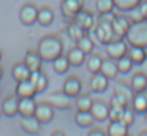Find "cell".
<instances>
[{
	"label": "cell",
	"instance_id": "obj_1",
	"mask_svg": "<svg viewBox=\"0 0 147 136\" xmlns=\"http://www.w3.org/2000/svg\"><path fill=\"white\" fill-rule=\"evenodd\" d=\"M38 54L43 62H52L60 54H63V43L57 35H45L38 43Z\"/></svg>",
	"mask_w": 147,
	"mask_h": 136
},
{
	"label": "cell",
	"instance_id": "obj_2",
	"mask_svg": "<svg viewBox=\"0 0 147 136\" xmlns=\"http://www.w3.org/2000/svg\"><path fill=\"white\" fill-rule=\"evenodd\" d=\"M123 38L130 46L147 47V19L131 21Z\"/></svg>",
	"mask_w": 147,
	"mask_h": 136
},
{
	"label": "cell",
	"instance_id": "obj_3",
	"mask_svg": "<svg viewBox=\"0 0 147 136\" xmlns=\"http://www.w3.org/2000/svg\"><path fill=\"white\" fill-rule=\"evenodd\" d=\"M127 51H128V46L123 38H112L109 43H106V54H108V57H111L114 60L125 55Z\"/></svg>",
	"mask_w": 147,
	"mask_h": 136
},
{
	"label": "cell",
	"instance_id": "obj_4",
	"mask_svg": "<svg viewBox=\"0 0 147 136\" xmlns=\"http://www.w3.org/2000/svg\"><path fill=\"white\" fill-rule=\"evenodd\" d=\"M45 101H48L54 109H62V111H67L70 109L71 106V97L67 95L63 90H57V92H52Z\"/></svg>",
	"mask_w": 147,
	"mask_h": 136
},
{
	"label": "cell",
	"instance_id": "obj_5",
	"mask_svg": "<svg viewBox=\"0 0 147 136\" xmlns=\"http://www.w3.org/2000/svg\"><path fill=\"white\" fill-rule=\"evenodd\" d=\"M93 32H95V35H96V40H98L100 43H103V44L109 43L112 38H115L114 32H112L111 22H106V21L96 19V24H95V27H93Z\"/></svg>",
	"mask_w": 147,
	"mask_h": 136
},
{
	"label": "cell",
	"instance_id": "obj_6",
	"mask_svg": "<svg viewBox=\"0 0 147 136\" xmlns=\"http://www.w3.org/2000/svg\"><path fill=\"white\" fill-rule=\"evenodd\" d=\"M84 8V3L82 0H63L60 5V9H62V16L63 19H67L68 22L73 21L74 16Z\"/></svg>",
	"mask_w": 147,
	"mask_h": 136
},
{
	"label": "cell",
	"instance_id": "obj_7",
	"mask_svg": "<svg viewBox=\"0 0 147 136\" xmlns=\"http://www.w3.org/2000/svg\"><path fill=\"white\" fill-rule=\"evenodd\" d=\"M130 24H131V19L128 18V16H125L123 13L115 14L114 21L111 22L114 37L115 38H123L125 33H127V30H128V27H130Z\"/></svg>",
	"mask_w": 147,
	"mask_h": 136
},
{
	"label": "cell",
	"instance_id": "obj_8",
	"mask_svg": "<svg viewBox=\"0 0 147 136\" xmlns=\"http://www.w3.org/2000/svg\"><path fill=\"white\" fill-rule=\"evenodd\" d=\"M19 19L24 25H33L38 19V6L35 3H26L19 11Z\"/></svg>",
	"mask_w": 147,
	"mask_h": 136
},
{
	"label": "cell",
	"instance_id": "obj_9",
	"mask_svg": "<svg viewBox=\"0 0 147 136\" xmlns=\"http://www.w3.org/2000/svg\"><path fill=\"white\" fill-rule=\"evenodd\" d=\"M33 116L40 120V123H49L54 119V108L48 103V101H41V103H36L35 108V114Z\"/></svg>",
	"mask_w": 147,
	"mask_h": 136
},
{
	"label": "cell",
	"instance_id": "obj_10",
	"mask_svg": "<svg viewBox=\"0 0 147 136\" xmlns=\"http://www.w3.org/2000/svg\"><path fill=\"white\" fill-rule=\"evenodd\" d=\"M90 114L96 122H105L109 117V104L105 100H93L90 106Z\"/></svg>",
	"mask_w": 147,
	"mask_h": 136
},
{
	"label": "cell",
	"instance_id": "obj_11",
	"mask_svg": "<svg viewBox=\"0 0 147 136\" xmlns=\"http://www.w3.org/2000/svg\"><path fill=\"white\" fill-rule=\"evenodd\" d=\"M74 22H76L79 27H82L86 32H89V30H92L93 27H95V24H96V19H95V16L92 14L90 11H87V9H81L79 13H78L76 16H74V19H73Z\"/></svg>",
	"mask_w": 147,
	"mask_h": 136
},
{
	"label": "cell",
	"instance_id": "obj_12",
	"mask_svg": "<svg viewBox=\"0 0 147 136\" xmlns=\"http://www.w3.org/2000/svg\"><path fill=\"white\" fill-rule=\"evenodd\" d=\"M81 89H82V82H81V79L78 78V76L71 74V76H68V78L65 79L63 89H62V90H63L67 95H70L71 98H74V97H78V95L81 93Z\"/></svg>",
	"mask_w": 147,
	"mask_h": 136
},
{
	"label": "cell",
	"instance_id": "obj_13",
	"mask_svg": "<svg viewBox=\"0 0 147 136\" xmlns=\"http://www.w3.org/2000/svg\"><path fill=\"white\" fill-rule=\"evenodd\" d=\"M2 114L7 117H14L18 116V109H19V97L18 95H10L2 101Z\"/></svg>",
	"mask_w": 147,
	"mask_h": 136
},
{
	"label": "cell",
	"instance_id": "obj_14",
	"mask_svg": "<svg viewBox=\"0 0 147 136\" xmlns=\"http://www.w3.org/2000/svg\"><path fill=\"white\" fill-rule=\"evenodd\" d=\"M89 85H90V90H92V92H96V93H101V92H105L106 89H108V85H109V79L106 78V76L103 74L101 71L93 73V74H92V78H90Z\"/></svg>",
	"mask_w": 147,
	"mask_h": 136
},
{
	"label": "cell",
	"instance_id": "obj_15",
	"mask_svg": "<svg viewBox=\"0 0 147 136\" xmlns=\"http://www.w3.org/2000/svg\"><path fill=\"white\" fill-rule=\"evenodd\" d=\"M19 125H21V128L26 133H29V135H38L41 123H40V120L36 119L35 116H24V117H21Z\"/></svg>",
	"mask_w": 147,
	"mask_h": 136
},
{
	"label": "cell",
	"instance_id": "obj_16",
	"mask_svg": "<svg viewBox=\"0 0 147 136\" xmlns=\"http://www.w3.org/2000/svg\"><path fill=\"white\" fill-rule=\"evenodd\" d=\"M35 108H36L35 97H21L19 98V109H18V114H19L21 117L33 116V114H35Z\"/></svg>",
	"mask_w": 147,
	"mask_h": 136
},
{
	"label": "cell",
	"instance_id": "obj_17",
	"mask_svg": "<svg viewBox=\"0 0 147 136\" xmlns=\"http://www.w3.org/2000/svg\"><path fill=\"white\" fill-rule=\"evenodd\" d=\"M30 81H32L33 85H35L36 93H43V92L48 89V85H49L48 74H46L43 70H38V71H32V74H30Z\"/></svg>",
	"mask_w": 147,
	"mask_h": 136
},
{
	"label": "cell",
	"instance_id": "obj_18",
	"mask_svg": "<svg viewBox=\"0 0 147 136\" xmlns=\"http://www.w3.org/2000/svg\"><path fill=\"white\" fill-rule=\"evenodd\" d=\"M100 71L103 73V74L106 76L108 79H115L119 74V68H117V60L111 59V57H106V59H103L101 62V68H100Z\"/></svg>",
	"mask_w": 147,
	"mask_h": 136
},
{
	"label": "cell",
	"instance_id": "obj_19",
	"mask_svg": "<svg viewBox=\"0 0 147 136\" xmlns=\"http://www.w3.org/2000/svg\"><path fill=\"white\" fill-rule=\"evenodd\" d=\"M16 95L18 97H35L36 95V89L33 85V82L29 79H24V81H18L16 84Z\"/></svg>",
	"mask_w": 147,
	"mask_h": 136
},
{
	"label": "cell",
	"instance_id": "obj_20",
	"mask_svg": "<svg viewBox=\"0 0 147 136\" xmlns=\"http://www.w3.org/2000/svg\"><path fill=\"white\" fill-rule=\"evenodd\" d=\"M131 106H133V109H134L136 114H144L147 111V89L134 93Z\"/></svg>",
	"mask_w": 147,
	"mask_h": 136
},
{
	"label": "cell",
	"instance_id": "obj_21",
	"mask_svg": "<svg viewBox=\"0 0 147 136\" xmlns=\"http://www.w3.org/2000/svg\"><path fill=\"white\" fill-rule=\"evenodd\" d=\"M24 63L29 66L30 71H38V70H41L43 59L40 57L38 51H27V52H26V59H24Z\"/></svg>",
	"mask_w": 147,
	"mask_h": 136
},
{
	"label": "cell",
	"instance_id": "obj_22",
	"mask_svg": "<svg viewBox=\"0 0 147 136\" xmlns=\"http://www.w3.org/2000/svg\"><path fill=\"white\" fill-rule=\"evenodd\" d=\"M114 93H119V95H122V97H125V98H127V101H128V104L131 106V103H133V97H134V92H133V89H131V85L128 84V82L117 81L114 84Z\"/></svg>",
	"mask_w": 147,
	"mask_h": 136
},
{
	"label": "cell",
	"instance_id": "obj_23",
	"mask_svg": "<svg viewBox=\"0 0 147 136\" xmlns=\"http://www.w3.org/2000/svg\"><path fill=\"white\" fill-rule=\"evenodd\" d=\"M108 136H127L128 135V127L120 120H109L108 130H106Z\"/></svg>",
	"mask_w": 147,
	"mask_h": 136
},
{
	"label": "cell",
	"instance_id": "obj_24",
	"mask_svg": "<svg viewBox=\"0 0 147 136\" xmlns=\"http://www.w3.org/2000/svg\"><path fill=\"white\" fill-rule=\"evenodd\" d=\"M67 57H68V60H70V65L71 66H81L84 62H86L87 54L84 52L82 49H79L78 46H74V47H71V49L68 51Z\"/></svg>",
	"mask_w": 147,
	"mask_h": 136
},
{
	"label": "cell",
	"instance_id": "obj_25",
	"mask_svg": "<svg viewBox=\"0 0 147 136\" xmlns=\"http://www.w3.org/2000/svg\"><path fill=\"white\" fill-rule=\"evenodd\" d=\"M101 62H103V57L98 52H90L86 57V66L89 70V73H92V74L98 73L100 68H101Z\"/></svg>",
	"mask_w": 147,
	"mask_h": 136
},
{
	"label": "cell",
	"instance_id": "obj_26",
	"mask_svg": "<svg viewBox=\"0 0 147 136\" xmlns=\"http://www.w3.org/2000/svg\"><path fill=\"white\" fill-rule=\"evenodd\" d=\"M74 120H76L78 127H81V128H90L93 125V122H95L90 111H76Z\"/></svg>",
	"mask_w": 147,
	"mask_h": 136
},
{
	"label": "cell",
	"instance_id": "obj_27",
	"mask_svg": "<svg viewBox=\"0 0 147 136\" xmlns=\"http://www.w3.org/2000/svg\"><path fill=\"white\" fill-rule=\"evenodd\" d=\"M40 25L43 27H49V25L54 22V11L48 6H43V8H38V19H36Z\"/></svg>",
	"mask_w": 147,
	"mask_h": 136
},
{
	"label": "cell",
	"instance_id": "obj_28",
	"mask_svg": "<svg viewBox=\"0 0 147 136\" xmlns=\"http://www.w3.org/2000/svg\"><path fill=\"white\" fill-rule=\"evenodd\" d=\"M130 85H131V89H133L134 93H136V92L144 90V89H147V76L144 74L142 71L134 73V74L131 76V82H130Z\"/></svg>",
	"mask_w": 147,
	"mask_h": 136
},
{
	"label": "cell",
	"instance_id": "obj_29",
	"mask_svg": "<svg viewBox=\"0 0 147 136\" xmlns=\"http://www.w3.org/2000/svg\"><path fill=\"white\" fill-rule=\"evenodd\" d=\"M30 74H32V71L29 70V66L26 65L24 62H19L16 63V65L13 66V78L14 81H24V79H29Z\"/></svg>",
	"mask_w": 147,
	"mask_h": 136
},
{
	"label": "cell",
	"instance_id": "obj_30",
	"mask_svg": "<svg viewBox=\"0 0 147 136\" xmlns=\"http://www.w3.org/2000/svg\"><path fill=\"white\" fill-rule=\"evenodd\" d=\"M127 54L130 55V59L133 60L134 65H141L144 62V59L147 57L146 47H139V46H131L130 49L127 51Z\"/></svg>",
	"mask_w": 147,
	"mask_h": 136
},
{
	"label": "cell",
	"instance_id": "obj_31",
	"mask_svg": "<svg viewBox=\"0 0 147 136\" xmlns=\"http://www.w3.org/2000/svg\"><path fill=\"white\" fill-rule=\"evenodd\" d=\"M52 65H54V71L57 73V74H65V73H68V70H70V66H71L68 57L63 55V54H60L57 59L52 60Z\"/></svg>",
	"mask_w": 147,
	"mask_h": 136
},
{
	"label": "cell",
	"instance_id": "obj_32",
	"mask_svg": "<svg viewBox=\"0 0 147 136\" xmlns=\"http://www.w3.org/2000/svg\"><path fill=\"white\" fill-rule=\"evenodd\" d=\"M67 33H68V37H70L73 41H78L81 37H84L87 32L84 30L82 27H79L74 21H70V22H68V25H67Z\"/></svg>",
	"mask_w": 147,
	"mask_h": 136
},
{
	"label": "cell",
	"instance_id": "obj_33",
	"mask_svg": "<svg viewBox=\"0 0 147 136\" xmlns=\"http://www.w3.org/2000/svg\"><path fill=\"white\" fill-rule=\"evenodd\" d=\"M93 98L89 93H79L76 97V109L78 111H90Z\"/></svg>",
	"mask_w": 147,
	"mask_h": 136
},
{
	"label": "cell",
	"instance_id": "obj_34",
	"mask_svg": "<svg viewBox=\"0 0 147 136\" xmlns=\"http://www.w3.org/2000/svg\"><path fill=\"white\" fill-rule=\"evenodd\" d=\"M139 3H141V0H114L115 8H117L120 13H128V11H131V9L136 8Z\"/></svg>",
	"mask_w": 147,
	"mask_h": 136
},
{
	"label": "cell",
	"instance_id": "obj_35",
	"mask_svg": "<svg viewBox=\"0 0 147 136\" xmlns=\"http://www.w3.org/2000/svg\"><path fill=\"white\" fill-rule=\"evenodd\" d=\"M76 46L79 47V49H82L84 52L89 55L90 52H93V47H95V43H93V40L89 37V35H84V37H81L79 40L76 41Z\"/></svg>",
	"mask_w": 147,
	"mask_h": 136
},
{
	"label": "cell",
	"instance_id": "obj_36",
	"mask_svg": "<svg viewBox=\"0 0 147 136\" xmlns=\"http://www.w3.org/2000/svg\"><path fill=\"white\" fill-rule=\"evenodd\" d=\"M133 60L130 59V55L128 54H125V55H122L120 59H117V68H119V73H122V74H127V73L131 71V68H133Z\"/></svg>",
	"mask_w": 147,
	"mask_h": 136
},
{
	"label": "cell",
	"instance_id": "obj_37",
	"mask_svg": "<svg viewBox=\"0 0 147 136\" xmlns=\"http://www.w3.org/2000/svg\"><path fill=\"white\" fill-rule=\"evenodd\" d=\"M134 117H136V112H134L133 106H125L123 112L120 116V122H123L127 127H130L131 123H134Z\"/></svg>",
	"mask_w": 147,
	"mask_h": 136
},
{
	"label": "cell",
	"instance_id": "obj_38",
	"mask_svg": "<svg viewBox=\"0 0 147 136\" xmlns=\"http://www.w3.org/2000/svg\"><path fill=\"white\" fill-rule=\"evenodd\" d=\"M115 5L114 0H96V11L101 13H108V11H114Z\"/></svg>",
	"mask_w": 147,
	"mask_h": 136
},
{
	"label": "cell",
	"instance_id": "obj_39",
	"mask_svg": "<svg viewBox=\"0 0 147 136\" xmlns=\"http://www.w3.org/2000/svg\"><path fill=\"white\" fill-rule=\"evenodd\" d=\"M109 106L111 108H125V106H130V104H128V101L125 97H122V95H119V93H114L111 97Z\"/></svg>",
	"mask_w": 147,
	"mask_h": 136
},
{
	"label": "cell",
	"instance_id": "obj_40",
	"mask_svg": "<svg viewBox=\"0 0 147 136\" xmlns=\"http://www.w3.org/2000/svg\"><path fill=\"white\" fill-rule=\"evenodd\" d=\"M123 112V108H111L109 106V120H120V116Z\"/></svg>",
	"mask_w": 147,
	"mask_h": 136
},
{
	"label": "cell",
	"instance_id": "obj_41",
	"mask_svg": "<svg viewBox=\"0 0 147 136\" xmlns=\"http://www.w3.org/2000/svg\"><path fill=\"white\" fill-rule=\"evenodd\" d=\"M128 13H131L128 18L131 19V21H141V19H146V18H142V13H141V9H139V6H136V8H133L131 11H128Z\"/></svg>",
	"mask_w": 147,
	"mask_h": 136
},
{
	"label": "cell",
	"instance_id": "obj_42",
	"mask_svg": "<svg viewBox=\"0 0 147 136\" xmlns=\"http://www.w3.org/2000/svg\"><path fill=\"white\" fill-rule=\"evenodd\" d=\"M115 18V13L114 11H108V13H101V14L98 16L100 21H106V22H112Z\"/></svg>",
	"mask_w": 147,
	"mask_h": 136
},
{
	"label": "cell",
	"instance_id": "obj_43",
	"mask_svg": "<svg viewBox=\"0 0 147 136\" xmlns=\"http://www.w3.org/2000/svg\"><path fill=\"white\" fill-rule=\"evenodd\" d=\"M87 136H108V135H106V131L103 128H100V127H93V128H90V131H89Z\"/></svg>",
	"mask_w": 147,
	"mask_h": 136
},
{
	"label": "cell",
	"instance_id": "obj_44",
	"mask_svg": "<svg viewBox=\"0 0 147 136\" xmlns=\"http://www.w3.org/2000/svg\"><path fill=\"white\" fill-rule=\"evenodd\" d=\"M138 6H139L141 13H142V18H146V19H147V2H144V0H141V3H139Z\"/></svg>",
	"mask_w": 147,
	"mask_h": 136
},
{
	"label": "cell",
	"instance_id": "obj_45",
	"mask_svg": "<svg viewBox=\"0 0 147 136\" xmlns=\"http://www.w3.org/2000/svg\"><path fill=\"white\" fill-rule=\"evenodd\" d=\"M141 65H142V73H144V74H146V76H147V57H146V59H144V62L141 63Z\"/></svg>",
	"mask_w": 147,
	"mask_h": 136
},
{
	"label": "cell",
	"instance_id": "obj_46",
	"mask_svg": "<svg viewBox=\"0 0 147 136\" xmlns=\"http://www.w3.org/2000/svg\"><path fill=\"white\" fill-rule=\"evenodd\" d=\"M51 136H65V133L63 131H62V130H55V131L54 133H52V135Z\"/></svg>",
	"mask_w": 147,
	"mask_h": 136
},
{
	"label": "cell",
	"instance_id": "obj_47",
	"mask_svg": "<svg viewBox=\"0 0 147 136\" xmlns=\"http://www.w3.org/2000/svg\"><path fill=\"white\" fill-rule=\"evenodd\" d=\"M138 136H147V130H142V131H141Z\"/></svg>",
	"mask_w": 147,
	"mask_h": 136
},
{
	"label": "cell",
	"instance_id": "obj_48",
	"mask_svg": "<svg viewBox=\"0 0 147 136\" xmlns=\"http://www.w3.org/2000/svg\"><path fill=\"white\" fill-rule=\"evenodd\" d=\"M2 76H3V68H2V65H0V79H2Z\"/></svg>",
	"mask_w": 147,
	"mask_h": 136
},
{
	"label": "cell",
	"instance_id": "obj_49",
	"mask_svg": "<svg viewBox=\"0 0 147 136\" xmlns=\"http://www.w3.org/2000/svg\"><path fill=\"white\" fill-rule=\"evenodd\" d=\"M144 120H146V125H147V111L144 112Z\"/></svg>",
	"mask_w": 147,
	"mask_h": 136
},
{
	"label": "cell",
	"instance_id": "obj_50",
	"mask_svg": "<svg viewBox=\"0 0 147 136\" xmlns=\"http://www.w3.org/2000/svg\"><path fill=\"white\" fill-rule=\"evenodd\" d=\"M2 57H3V55H2V49H0V62H2Z\"/></svg>",
	"mask_w": 147,
	"mask_h": 136
},
{
	"label": "cell",
	"instance_id": "obj_51",
	"mask_svg": "<svg viewBox=\"0 0 147 136\" xmlns=\"http://www.w3.org/2000/svg\"><path fill=\"white\" fill-rule=\"evenodd\" d=\"M0 114H2V108H0Z\"/></svg>",
	"mask_w": 147,
	"mask_h": 136
},
{
	"label": "cell",
	"instance_id": "obj_52",
	"mask_svg": "<svg viewBox=\"0 0 147 136\" xmlns=\"http://www.w3.org/2000/svg\"><path fill=\"white\" fill-rule=\"evenodd\" d=\"M127 136H131V135H130V133H128V135H127Z\"/></svg>",
	"mask_w": 147,
	"mask_h": 136
},
{
	"label": "cell",
	"instance_id": "obj_53",
	"mask_svg": "<svg viewBox=\"0 0 147 136\" xmlns=\"http://www.w3.org/2000/svg\"><path fill=\"white\" fill-rule=\"evenodd\" d=\"M144 2H147V0H144Z\"/></svg>",
	"mask_w": 147,
	"mask_h": 136
}]
</instances>
